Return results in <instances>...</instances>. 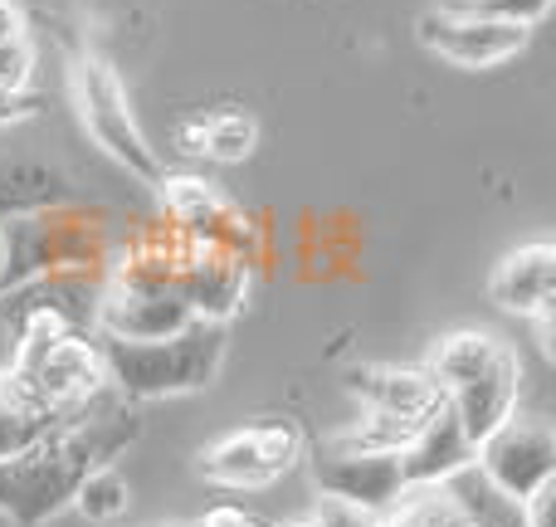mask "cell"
<instances>
[{
    "mask_svg": "<svg viewBox=\"0 0 556 527\" xmlns=\"http://www.w3.org/2000/svg\"><path fill=\"white\" fill-rule=\"evenodd\" d=\"M489 298L513 317H538L552 313L556 298V244L552 240H528L508 250L493 264Z\"/></svg>",
    "mask_w": 556,
    "mask_h": 527,
    "instance_id": "obj_14",
    "label": "cell"
},
{
    "mask_svg": "<svg viewBox=\"0 0 556 527\" xmlns=\"http://www.w3.org/2000/svg\"><path fill=\"white\" fill-rule=\"evenodd\" d=\"M195 313L176 288H142V284H103L93 332L117 337V342H156L181 327H191Z\"/></svg>",
    "mask_w": 556,
    "mask_h": 527,
    "instance_id": "obj_12",
    "label": "cell"
},
{
    "mask_svg": "<svg viewBox=\"0 0 556 527\" xmlns=\"http://www.w3.org/2000/svg\"><path fill=\"white\" fill-rule=\"evenodd\" d=\"M454 10H473V15H493V20H513V25H538L552 10V0H444Z\"/></svg>",
    "mask_w": 556,
    "mask_h": 527,
    "instance_id": "obj_23",
    "label": "cell"
},
{
    "mask_svg": "<svg viewBox=\"0 0 556 527\" xmlns=\"http://www.w3.org/2000/svg\"><path fill=\"white\" fill-rule=\"evenodd\" d=\"M127 503H132V489H127V479L113 469V464L93 469L84 484H78V493H74V509L84 513L88 523H113V518H123Z\"/></svg>",
    "mask_w": 556,
    "mask_h": 527,
    "instance_id": "obj_21",
    "label": "cell"
},
{
    "mask_svg": "<svg viewBox=\"0 0 556 527\" xmlns=\"http://www.w3.org/2000/svg\"><path fill=\"white\" fill-rule=\"evenodd\" d=\"M425 372L440 381L444 405L454 411V421L464 425V435H469L473 444H479L493 425H503L518 411L522 362H518V352L493 332L440 337Z\"/></svg>",
    "mask_w": 556,
    "mask_h": 527,
    "instance_id": "obj_3",
    "label": "cell"
},
{
    "mask_svg": "<svg viewBox=\"0 0 556 527\" xmlns=\"http://www.w3.org/2000/svg\"><path fill=\"white\" fill-rule=\"evenodd\" d=\"M381 527H469V518L444 493V484H420V489H405L381 513Z\"/></svg>",
    "mask_w": 556,
    "mask_h": 527,
    "instance_id": "obj_19",
    "label": "cell"
},
{
    "mask_svg": "<svg viewBox=\"0 0 556 527\" xmlns=\"http://www.w3.org/2000/svg\"><path fill=\"white\" fill-rule=\"evenodd\" d=\"M420 430V421H401V415H386V411H366L362 405V421H352L346 430H337L327 440V450H356V454H401L410 444V435Z\"/></svg>",
    "mask_w": 556,
    "mask_h": 527,
    "instance_id": "obj_18",
    "label": "cell"
},
{
    "mask_svg": "<svg viewBox=\"0 0 556 527\" xmlns=\"http://www.w3.org/2000/svg\"><path fill=\"white\" fill-rule=\"evenodd\" d=\"M74 103H78V117H84L88 137H93L127 176H137V181H147V186L162 181L166 172H162V162H156V147L147 142V133L137 127L127 88H123V78L113 74L108 59H98V54L74 59Z\"/></svg>",
    "mask_w": 556,
    "mask_h": 527,
    "instance_id": "obj_5",
    "label": "cell"
},
{
    "mask_svg": "<svg viewBox=\"0 0 556 527\" xmlns=\"http://www.w3.org/2000/svg\"><path fill=\"white\" fill-rule=\"evenodd\" d=\"M225 323H205L195 317L191 327L156 342H117L103 337V376L123 401H166V396H191L220 376L225 366Z\"/></svg>",
    "mask_w": 556,
    "mask_h": 527,
    "instance_id": "obj_2",
    "label": "cell"
},
{
    "mask_svg": "<svg viewBox=\"0 0 556 527\" xmlns=\"http://www.w3.org/2000/svg\"><path fill=\"white\" fill-rule=\"evenodd\" d=\"M307 474H313L323 499L356 503L366 513H386L405 493L401 454H356V450H327L323 444L307 460Z\"/></svg>",
    "mask_w": 556,
    "mask_h": 527,
    "instance_id": "obj_11",
    "label": "cell"
},
{
    "mask_svg": "<svg viewBox=\"0 0 556 527\" xmlns=\"http://www.w3.org/2000/svg\"><path fill=\"white\" fill-rule=\"evenodd\" d=\"M176 293L205 323H230L240 313L244 293H250V254L186 240L181 268H176Z\"/></svg>",
    "mask_w": 556,
    "mask_h": 527,
    "instance_id": "obj_10",
    "label": "cell"
},
{
    "mask_svg": "<svg viewBox=\"0 0 556 527\" xmlns=\"http://www.w3.org/2000/svg\"><path fill=\"white\" fill-rule=\"evenodd\" d=\"M552 499H556V484H547V489H538L532 499H522L528 527H552Z\"/></svg>",
    "mask_w": 556,
    "mask_h": 527,
    "instance_id": "obj_26",
    "label": "cell"
},
{
    "mask_svg": "<svg viewBox=\"0 0 556 527\" xmlns=\"http://www.w3.org/2000/svg\"><path fill=\"white\" fill-rule=\"evenodd\" d=\"M298 460H303V430L293 421H269L244 425V430H230L215 444H205L195 469L220 489H269Z\"/></svg>",
    "mask_w": 556,
    "mask_h": 527,
    "instance_id": "obj_7",
    "label": "cell"
},
{
    "mask_svg": "<svg viewBox=\"0 0 556 527\" xmlns=\"http://www.w3.org/2000/svg\"><path fill=\"white\" fill-rule=\"evenodd\" d=\"M346 391L366 405V411H386V415H401V421H425L444 405L440 381H434L425 366H352L346 372Z\"/></svg>",
    "mask_w": 556,
    "mask_h": 527,
    "instance_id": "obj_15",
    "label": "cell"
},
{
    "mask_svg": "<svg viewBox=\"0 0 556 527\" xmlns=\"http://www.w3.org/2000/svg\"><path fill=\"white\" fill-rule=\"evenodd\" d=\"M29 64H35L29 35H25V39H10V45H0V88H5L10 98H15L20 88L29 84Z\"/></svg>",
    "mask_w": 556,
    "mask_h": 527,
    "instance_id": "obj_24",
    "label": "cell"
},
{
    "mask_svg": "<svg viewBox=\"0 0 556 527\" xmlns=\"http://www.w3.org/2000/svg\"><path fill=\"white\" fill-rule=\"evenodd\" d=\"M201 527H264L260 518H250L244 509H230V503H220V509H211L205 513V523Z\"/></svg>",
    "mask_w": 556,
    "mask_h": 527,
    "instance_id": "obj_27",
    "label": "cell"
},
{
    "mask_svg": "<svg viewBox=\"0 0 556 527\" xmlns=\"http://www.w3.org/2000/svg\"><path fill=\"white\" fill-rule=\"evenodd\" d=\"M473 464L498 484L508 499H532L538 489L556 484V435L538 415L513 411L503 425H493L479 444H473Z\"/></svg>",
    "mask_w": 556,
    "mask_h": 527,
    "instance_id": "obj_8",
    "label": "cell"
},
{
    "mask_svg": "<svg viewBox=\"0 0 556 527\" xmlns=\"http://www.w3.org/2000/svg\"><path fill=\"white\" fill-rule=\"evenodd\" d=\"M293 527H317V523H313V518H303V523H293Z\"/></svg>",
    "mask_w": 556,
    "mask_h": 527,
    "instance_id": "obj_29",
    "label": "cell"
},
{
    "mask_svg": "<svg viewBox=\"0 0 556 527\" xmlns=\"http://www.w3.org/2000/svg\"><path fill=\"white\" fill-rule=\"evenodd\" d=\"M137 435H142L137 415L123 401L98 396L93 405L59 421L54 430H45L35 444L0 460V513L20 527L59 518L74 503L78 484L93 469L113 464Z\"/></svg>",
    "mask_w": 556,
    "mask_h": 527,
    "instance_id": "obj_1",
    "label": "cell"
},
{
    "mask_svg": "<svg viewBox=\"0 0 556 527\" xmlns=\"http://www.w3.org/2000/svg\"><path fill=\"white\" fill-rule=\"evenodd\" d=\"M473 464V440L464 435V425L454 421L450 405H440L434 415H425L420 430L410 435V444L401 450V474L405 489H420V484H444L454 469Z\"/></svg>",
    "mask_w": 556,
    "mask_h": 527,
    "instance_id": "obj_16",
    "label": "cell"
},
{
    "mask_svg": "<svg viewBox=\"0 0 556 527\" xmlns=\"http://www.w3.org/2000/svg\"><path fill=\"white\" fill-rule=\"evenodd\" d=\"M103 230L78 225L64 211H35L0 225V293L59 268H98Z\"/></svg>",
    "mask_w": 556,
    "mask_h": 527,
    "instance_id": "obj_6",
    "label": "cell"
},
{
    "mask_svg": "<svg viewBox=\"0 0 556 527\" xmlns=\"http://www.w3.org/2000/svg\"><path fill=\"white\" fill-rule=\"evenodd\" d=\"M156 191H162V205L172 215V230H181L186 240L225 244V250L250 254V221L211 181H201V176H162Z\"/></svg>",
    "mask_w": 556,
    "mask_h": 527,
    "instance_id": "obj_13",
    "label": "cell"
},
{
    "mask_svg": "<svg viewBox=\"0 0 556 527\" xmlns=\"http://www.w3.org/2000/svg\"><path fill=\"white\" fill-rule=\"evenodd\" d=\"M10 39H25V20L10 0H0V45H10Z\"/></svg>",
    "mask_w": 556,
    "mask_h": 527,
    "instance_id": "obj_28",
    "label": "cell"
},
{
    "mask_svg": "<svg viewBox=\"0 0 556 527\" xmlns=\"http://www.w3.org/2000/svg\"><path fill=\"white\" fill-rule=\"evenodd\" d=\"M260 142V127L250 113H211L201 117V156L215 162H244Z\"/></svg>",
    "mask_w": 556,
    "mask_h": 527,
    "instance_id": "obj_20",
    "label": "cell"
},
{
    "mask_svg": "<svg viewBox=\"0 0 556 527\" xmlns=\"http://www.w3.org/2000/svg\"><path fill=\"white\" fill-rule=\"evenodd\" d=\"M317 527H381V513H366L356 503H342V499H323L317 509Z\"/></svg>",
    "mask_w": 556,
    "mask_h": 527,
    "instance_id": "obj_25",
    "label": "cell"
},
{
    "mask_svg": "<svg viewBox=\"0 0 556 527\" xmlns=\"http://www.w3.org/2000/svg\"><path fill=\"white\" fill-rule=\"evenodd\" d=\"M415 35L430 54L450 59L459 68H493L508 64L528 49V25L513 20H493V15H473V10H454V5H434L415 20Z\"/></svg>",
    "mask_w": 556,
    "mask_h": 527,
    "instance_id": "obj_9",
    "label": "cell"
},
{
    "mask_svg": "<svg viewBox=\"0 0 556 527\" xmlns=\"http://www.w3.org/2000/svg\"><path fill=\"white\" fill-rule=\"evenodd\" d=\"M444 493L459 503V513L469 518V527H528V513H522L518 499L498 489L479 464H464L444 479Z\"/></svg>",
    "mask_w": 556,
    "mask_h": 527,
    "instance_id": "obj_17",
    "label": "cell"
},
{
    "mask_svg": "<svg viewBox=\"0 0 556 527\" xmlns=\"http://www.w3.org/2000/svg\"><path fill=\"white\" fill-rule=\"evenodd\" d=\"M103 352L84 332H64L54 342L15 347V362L0 376V401L39 415V421H68L103 396Z\"/></svg>",
    "mask_w": 556,
    "mask_h": 527,
    "instance_id": "obj_4",
    "label": "cell"
},
{
    "mask_svg": "<svg viewBox=\"0 0 556 527\" xmlns=\"http://www.w3.org/2000/svg\"><path fill=\"white\" fill-rule=\"evenodd\" d=\"M59 421H39V415L20 411V405L0 401V460H10V454H20L25 444H35L45 430H54Z\"/></svg>",
    "mask_w": 556,
    "mask_h": 527,
    "instance_id": "obj_22",
    "label": "cell"
}]
</instances>
